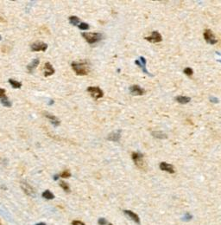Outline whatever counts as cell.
I'll return each mask as SVG.
<instances>
[{
  "instance_id": "9",
  "label": "cell",
  "mask_w": 221,
  "mask_h": 225,
  "mask_svg": "<svg viewBox=\"0 0 221 225\" xmlns=\"http://www.w3.org/2000/svg\"><path fill=\"white\" fill-rule=\"evenodd\" d=\"M146 63H147L146 59H145L144 57H142V56H141L140 57V60H136V61H135V64H136V65L139 66V67L142 69V70L143 73H145V74H147V75H151L152 76V75H150V74L149 73L148 70L146 69Z\"/></svg>"
},
{
  "instance_id": "8",
  "label": "cell",
  "mask_w": 221,
  "mask_h": 225,
  "mask_svg": "<svg viewBox=\"0 0 221 225\" xmlns=\"http://www.w3.org/2000/svg\"><path fill=\"white\" fill-rule=\"evenodd\" d=\"M47 49V44L41 43V42H37L31 45V50L33 51H45Z\"/></svg>"
},
{
  "instance_id": "15",
  "label": "cell",
  "mask_w": 221,
  "mask_h": 225,
  "mask_svg": "<svg viewBox=\"0 0 221 225\" xmlns=\"http://www.w3.org/2000/svg\"><path fill=\"white\" fill-rule=\"evenodd\" d=\"M121 136V131L118 130L117 132H111L110 135L108 136V140H110V141H118L119 138H120Z\"/></svg>"
},
{
  "instance_id": "21",
  "label": "cell",
  "mask_w": 221,
  "mask_h": 225,
  "mask_svg": "<svg viewBox=\"0 0 221 225\" xmlns=\"http://www.w3.org/2000/svg\"><path fill=\"white\" fill-rule=\"evenodd\" d=\"M42 197H43L44 198H46V199H53L54 198H55V196H54V194L52 193L51 191H49V190H45V191L42 193Z\"/></svg>"
},
{
  "instance_id": "25",
  "label": "cell",
  "mask_w": 221,
  "mask_h": 225,
  "mask_svg": "<svg viewBox=\"0 0 221 225\" xmlns=\"http://www.w3.org/2000/svg\"><path fill=\"white\" fill-rule=\"evenodd\" d=\"M79 28L82 30H86L89 29V25L87 24H86V23H81V24H79Z\"/></svg>"
},
{
  "instance_id": "20",
  "label": "cell",
  "mask_w": 221,
  "mask_h": 225,
  "mask_svg": "<svg viewBox=\"0 0 221 225\" xmlns=\"http://www.w3.org/2000/svg\"><path fill=\"white\" fill-rule=\"evenodd\" d=\"M69 22L71 23V24H73V25H74V26L79 25V18L77 17H75V16H72V17H69Z\"/></svg>"
},
{
  "instance_id": "33",
  "label": "cell",
  "mask_w": 221,
  "mask_h": 225,
  "mask_svg": "<svg viewBox=\"0 0 221 225\" xmlns=\"http://www.w3.org/2000/svg\"><path fill=\"white\" fill-rule=\"evenodd\" d=\"M58 179V176H56V177H55V180H57Z\"/></svg>"
},
{
  "instance_id": "10",
  "label": "cell",
  "mask_w": 221,
  "mask_h": 225,
  "mask_svg": "<svg viewBox=\"0 0 221 225\" xmlns=\"http://www.w3.org/2000/svg\"><path fill=\"white\" fill-rule=\"evenodd\" d=\"M130 92L133 95H142L144 94V90L138 85H133L130 87Z\"/></svg>"
},
{
  "instance_id": "36",
  "label": "cell",
  "mask_w": 221,
  "mask_h": 225,
  "mask_svg": "<svg viewBox=\"0 0 221 225\" xmlns=\"http://www.w3.org/2000/svg\"><path fill=\"white\" fill-rule=\"evenodd\" d=\"M0 39H1V36H0Z\"/></svg>"
},
{
  "instance_id": "30",
  "label": "cell",
  "mask_w": 221,
  "mask_h": 225,
  "mask_svg": "<svg viewBox=\"0 0 221 225\" xmlns=\"http://www.w3.org/2000/svg\"><path fill=\"white\" fill-rule=\"evenodd\" d=\"M5 96V90L4 89L0 88V100L2 99L3 97Z\"/></svg>"
},
{
  "instance_id": "29",
  "label": "cell",
  "mask_w": 221,
  "mask_h": 225,
  "mask_svg": "<svg viewBox=\"0 0 221 225\" xmlns=\"http://www.w3.org/2000/svg\"><path fill=\"white\" fill-rule=\"evenodd\" d=\"M72 225H86V224L84 223H82V222H80V221H73Z\"/></svg>"
},
{
  "instance_id": "34",
  "label": "cell",
  "mask_w": 221,
  "mask_h": 225,
  "mask_svg": "<svg viewBox=\"0 0 221 225\" xmlns=\"http://www.w3.org/2000/svg\"><path fill=\"white\" fill-rule=\"evenodd\" d=\"M218 61H220V62H221V60H218Z\"/></svg>"
},
{
  "instance_id": "11",
  "label": "cell",
  "mask_w": 221,
  "mask_h": 225,
  "mask_svg": "<svg viewBox=\"0 0 221 225\" xmlns=\"http://www.w3.org/2000/svg\"><path fill=\"white\" fill-rule=\"evenodd\" d=\"M124 213L125 214L126 216H128V217H130V219L132 220L133 222H135L136 223H137V224L140 223V218H139V216H138L136 213H134L133 211H131V210H128V209H125V210H124Z\"/></svg>"
},
{
  "instance_id": "2",
  "label": "cell",
  "mask_w": 221,
  "mask_h": 225,
  "mask_svg": "<svg viewBox=\"0 0 221 225\" xmlns=\"http://www.w3.org/2000/svg\"><path fill=\"white\" fill-rule=\"evenodd\" d=\"M82 36L87 40L88 43L93 44L97 42H99L102 38V35L100 33H93V32H89V33H82Z\"/></svg>"
},
{
  "instance_id": "17",
  "label": "cell",
  "mask_w": 221,
  "mask_h": 225,
  "mask_svg": "<svg viewBox=\"0 0 221 225\" xmlns=\"http://www.w3.org/2000/svg\"><path fill=\"white\" fill-rule=\"evenodd\" d=\"M175 100L179 103H181V104H187V103L190 102V101H191V99H190L189 97H188V96H182V95H180V96L176 97Z\"/></svg>"
},
{
  "instance_id": "12",
  "label": "cell",
  "mask_w": 221,
  "mask_h": 225,
  "mask_svg": "<svg viewBox=\"0 0 221 225\" xmlns=\"http://www.w3.org/2000/svg\"><path fill=\"white\" fill-rule=\"evenodd\" d=\"M160 169L162 171H165V172H168V173H174V167H173V165L172 164H168V163L166 162H162L160 164Z\"/></svg>"
},
{
  "instance_id": "18",
  "label": "cell",
  "mask_w": 221,
  "mask_h": 225,
  "mask_svg": "<svg viewBox=\"0 0 221 225\" xmlns=\"http://www.w3.org/2000/svg\"><path fill=\"white\" fill-rule=\"evenodd\" d=\"M151 134L157 138H167V134L163 133L162 132H159V131H154V132H151Z\"/></svg>"
},
{
  "instance_id": "4",
  "label": "cell",
  "mask_w": 221,
  "mask_h": 225,
  "mask_svg": "<svg viewBox=\"0 0 221 225\" xmlns=\"http://www.w3.org/2000/svg\"><path fill=\"white\" fill-rule=\"evenodd\" d=\"M87 92L90 93L91 96L95 100H98V99H99V98H102L103 95H104L103 91L101 90L99 87H89L88 88H87Z\"/></svg>"
},
{
  "instance_id": "37",
  "label": "cell",
  "mask_w": 221,
  "mask_h": 225,
  "mask_svg": "<svg viewBox=\"0 0 221 225\" xmlns=\"http://www.w3.org/2000/svg\"><path fill=\"white\" fill-rule=\"evenodd\" d=\"M0 225H1V223H0Z\"/></svg>"
},
{
  "instance_id": "7",
  "label": "cell",
  "mask_w": 221,
  "mask_h": 225,
  "mask_svg": "<svg viewBox=\"0 0 221 225\" xmlns=\"http://www.w3.org/2000/svg\"><path fill=\"white\" fill-rule=\"evenodd\" d=\"M145 39H146L147 41L150 42V43H160V42L162 40V36H161V34L159 33V32L154 31V32H152L151 36H148V37H145Z\"/></svg>"
},
{
  "instance_id": "6",
  "label": "cell",
  "mask_w": 221,
  "mask_h": 225,
  "mask_svg": "<svg viewBox=\"0 0 221 225\" xmlns=\"http://www.w3.org/2000/svg\"><path fill=\"white\" fill-rule=\"evenodd\" d=\"M204 38L210 44H215L218 43V40L215 38L211 30H205L204 31Z\"/></svg>"
},
{
  "instance_id": "14",
  "label": "cell",
  "mask_w": 221,
  "mask_h": 225,
  "mask_svg": "<svg viewBox=\"0 0 221 225\" xmlns=\"http://www.w3.org/2000/svg\"><path fill=\"white\" fill-rule=\"evenodd\" d=\"M44 115H45V117L47 119H48L50 121V122L52 123V124L54 125V126H59L60 125V121H59V119L58 118H56V117L55 116V115H52V114H50V113H44Z\"/></svg>"
},
{
  "instance_id": "26",
  "label": "cell",
  "mask_w": 221,
  "mask_h": 225,
  "mask_svg": "<svg viewBox=\"0 0 221 225\" xmlns=\"http://www.w3.org/2000/svg\"><path fill=\"white\" fill-rule=\"evenodd\" d=\"M70 176H71V173H70L68 171H64V172L61 174V178H69Z\"/></svg>"
},
{
  "instance_id": "22",
  "label": "cell",
  "mask_w": 221,
  "mask_h": 225,
  "mask_svg": "<svg viewBox=\"0 0 221 225\" xmlns=\"http://www.w3.org/2000/svg\"><path fill=\"white\" fill-rule=\"evenodd\" d=\"M1 102H2V104L4 105V106H5V107H10V106H11V103H10V101L8 100V98H7L6 95L1 99Z\"/></svg>"
},
{
  "instance_id": "24",
  "label": "cell",
  "mask_w": 221,
  "mask_h": 225,
  "mask_svg": "<svg viewBox=\"0 0 221 225\" xmlns=\"http://www.w3.org/2000/svg\"><path fill=\"white\" fill-rule=\"evenodd\" d=\"M183 72H184V74H185V75H187L188 76H191V75L193 74V69H192L191 68H186V69H184Z\"/></svg>"
},
{
  "instance_id": "28",
  "label": "cell",
  "mask_w": 221,
  "mask_h": 225,
  "mask_svg": "<svg viewBox=\"0 0 221 225\" xmlns=\"http://www.w3.org/2000/svg\"><path fill=\"white\" fill-rule=\"evenodd\" d=\"M99 225H105V224H107L106 219H105V218H103V217L99 218Z\"/></svg>"
},
{
  "instance_id": "19",
  "label": "cell",
  "mask_w": 221,
  "mask_h": 225,
  "mask_svg": "<svg viewBox=\"0 0 221 225\" xmlns=\"http://www.w3.org/2000/svg\"><path fill=\"white\" fill-rule=\"evenodd\" d=\"M9 82H10V84L14 87V88H20V87H22V83L16 81V80L10 79L9 80Z\"/></svg>"
},
{
  "instance_id": "16",
  "label": "cell",
  "mask_w": 221,
  "mask_h": 225,
  "mask_svg": "<svg viewBox=\"0 0 221 225\" xmlns=\"http://www.w3.org/2000/svg\"><path fill=\"white\" fill-rule=\"evenodd\" d=\"M38 64H39V60H38V59L33 60V61H32V62L27 66L28 71L30 72V73H32V71H33V69H36V68L38 66Z\"/></svg>"
},
{
  "instance_id": "1",
  "label": "cell",
  "mask_w": 221,
  "mask_h": 225,
  "mask_svg": "<svg viewBox=\"0 0 221 225\" xmlns=\"http://www.w3.org/2000/svg\"><path fill=\"white\" fill-rule=\"evenodd\" d=\"M72 68L73 71L78 75H87L89 73V68L86 62H76L72 63Z\"/></svg>"
},
{
  "instance_id": "35",
  "label": "cell",
  "mask_w": 221,
  "mask_h": 225,
  "mask_svg": "<svg viewBox=\"0 0 221 225\" xmlns=\"http://www.w3.org/2000/svg\"><path fill=\"white\" fill-rule=\"evenodd\" d=\"M108 225H112V224H111V223H110V224H108Z\"/></svg>"
},
{
  "instance_id": "31",
  "label": "cell",
  "mask_w": 221,
  "mask_h": 225,
  "mask_svg": "<svg viewBox=\"0 0 221 225\" xmlns=\"http://www.w3.org/2000/svg\"><path fill=\"white\" fill-rule=\"evenodd\" d=\"M210 101H211V102H213V103H218L219 102V99L218 98H215V97H210Z\"/></svg>"
},
{
  "instance_id": "3",
  "label": "cell",
  "mask_w": 221,
  "mask_h": 225,
  "mask_svg": "<svg viewBox=\"0 0 221 225\" xmlns=\"http://www.w3.org/2000/svg\"><path fill=\"white\" fill-rule=\"evenodd\" d=\"M131 158L134 161L135 164L140 169H145L146 165L143 161V155L140 152H132Z\"/></svg>"
},
{
  "instance_id": "13",
  "label": "cell",
  "mask_w": 221,
  "mask_h": 225,
  "mask_svg": "<svg viewBox=\"0 0 221 225\" xmlns=\"http://www.w3.org/2000/svg\"><path fill=\"white\" fill-rule=\"evenodd\" d=\"M43 73H44V75H45V76H49V75H52L53 74H55V69H54L53 66H52L49 62L45 63V65H44Z\"/></svg>"
},
{
  "instance_id": "23",
  "label": "cell",
  "mask_w": 221,
  "mask_h": 225,
  "mask_svg": "<svg viewBox=\"0 0 221 225\" xmlns=\"http://www.w3.org/2000/svg\"><path fill=\"white\" fill-rule=\"evenodd\" d=\"M60 186H61V187L62 188V189H63L66 192H69V191H70L69 185L67 184V183H66V182H63V181L61 182V183H60Z\"/></svg>"
},
{
  "instance_id": "27",
  "label": "cell",
  "mask_w": 221,
  "mask_h": 225,
  "mask_svg": "<svg viewBox=\"0 0 221 225\" xmlns=\"http://www.w3.org/2000/svg\"><path fill=\"white\" fill-rule=\"evenodd\" d=\"M192 215L191 214H189V213H187L186 214L185 216H184V217H183V220L184 221H187V222H188V221H190V220L192 219Z\"/></svg>"
},
{
  "instance_id": "5",
  "label": "cell",
  "mask_w": 221,
  "mask_h": 225,
  "mask_svg": "<svg viewBox=\"0 0 221 225\" xmlns=\"http://www.w3.org/2000/svg\"><path fill=\"white\" fill-rule=\"evenodd\" d=\"M21 188L24 191V193L28 196H30V197H36V191L34 188L32 187L30 184H29L27 182L25 181H22L21 182Z\"/></svg>"
},
{
  "instance_id": "32",
  "label": "cell",
  "mask_w": 221,
  "mask_h": 225,
  "mask_svg": "<svg viewBox=\"0 0 221 225\" xmlns=\"http://www.w3.org/2000/svg\"><path fill=\"white\" fill-rule=\"evenodd\" d=\"M36 225H46V224L44 223H37V224H36Z\"/></svg>"
}]
</instances>
